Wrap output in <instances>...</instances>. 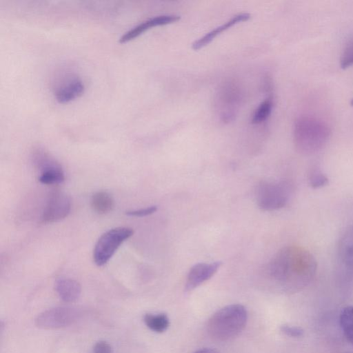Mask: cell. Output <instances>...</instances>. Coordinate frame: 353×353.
<instances>
[{
	"label": "cell",
	"mask_w": 353,
	"mask_h": 353,
	"mask_svg": "<svg viewBox=\"0 0 353 353\" xmlns=\"http://www.w3.org/2000/svg\"><path fill=\"white\" fill-rule=\"evenodd\" d=\"M317 263L313 254L304 248L290 245L281 248L268 265L270 278L287 292L303 290L314 279Z\"/></svg>",
	"instance_id": "obj_1"
},
{
	"label": "cell",
	"mask_w": 353,
	"mask_h": 353,
	"mask_svg": "<svg viewBox=\"0 0 353 353\" xmlns=\"http://www.w3.org/2000/svg\"><path fill=\"white\" fill-rule=\"evenodd\" d=\"M248 321L246 308L241 304H232L216 311L208 320L207 330L215 340L226 341L238 336Z\"/></svg>",
	"instance_id": "obj_2"
},
{
	"label": "cell",
	"mask_w": 353,
	"mask_h": 353,
	"mask_svg": "<svg viewBox=\"0 0 353 353\" xmlns=\"http://www.w3.org/2000/svg\"><path fill=\"white\" fill-rule=\"evenodd\" d=\"M316 121L302 119L297 121L295 130V144L305 154L319 150L326 143L328 132Z\"/></svg>",
	"instance_id": "obj_3"
},
{
	"label": "cell",
	"mask_w": 353,
	"mask_h": 353,
	"mask_svg": "<svg viewBox=\"0 0 353 353\" xmlns=\"http://www.w3.org/2000/svg\"><path fill=\"white\" fill-rule=\"evenodd\" d=\"M291 192V185L287 181H262L256 189V202L263 210H278L287 204Z\"/></svg>",
	"instance_id": "obj_4"
},
{
	"label": "cell",
	"mask_w": 353,
	"mask_h": 353,
	"mask_svg": "<svg viewBox=\"0 0 353 353\" xmlns=\"http://www.w3.org/2000/svg\"><path fill=\"white\" fill-rule=\"evenodd\" d=\"M133 230L118 227L104 232L98 239L93 252V259L98 266L105 265L118 248L133 234Z\"/></svg>",
	"instance_id": "obj_5"
},
{
	"label": "cell",
	"mask_w": 353,
	"mask_h": 353,
	"mask_svg": "<svg viewBox=\"0 0 353 353\" xmlns=\"http://www.w3.org/2000/svg\"><path fill=\"white\" fill-rule=\"evenodd\" d=\"M80 314L78 310L68 306L50 308L40 313L35 319V325L41 329L54 330L74 323Z\"/></svg>",
	"instance_id": "obj_6"
},
{
	"label": "cell",
	"mask_w": 353,
	"mask_h": 353,
	"mask_svg": "<svg viewBox=\"0 0 353 353\" xmlns=\"http://www.w3.org/2000/svg\"><path fill=\"white\" fill-rule=\"evenodd\" d=\"M33 162L40 171L39 180L46 185L59 184L64 179L61 165L41 149H37L32 155Z\"/></svg>",
	"instance_id": "obj_7"
},
{
	"label": "cell",
	"mask_w": 353,
	"mask_h": 353,
	"mask_svg": "<svg viewBox=\"0 0 353 353\" xmlns=\"http://www.w3.org/2000/svg\"><path fill=\"white\" fill-rule=\"evenodd\" d=\"M71 208V199L63 192L55 191L49 196L42 213L43 223L57 222L68 216Z\"/></svg>",
	"instance_id": "obj_8"
},
{
	"label": "cell",
	"mask_w": 353,
	"mask_h": 353,
	"mask_svg": "<svg viewBox=\"0 0 353 353\" xmlns=\"http://www.w3.org/2000/svg\"><path fill=\"white\" fill-rule=\"evenodd\" d=\"M221 263H199L193 265L187 276L185 289L192 291L203 283L209 280L217 272Z\"/></svg>",
	"instance_id": "obj_9"
},
{
	"label": "cell",
	"mask_w": 353,
	"mask_h": 353,
	"mask_svg": "<svg viewBox=\"0 0 353 353\" xmlns=\"http://www.w3.org/2000/svg\"><path fill=\"white\" fill-rule=\"evenodd\" d=\"M180 17L174 14H165L156 16L134 26L125 32L119 39V42L123 43L128 42L143 33L150 28L163 26L178 21Z\"/></svg>",
	"instance_id": "obj_10"
},
{
	"label": "cell",
	"mask_w": 353,
	"mask_h": 353,
	"mask_svg": "<svg viewBox=\"0 0 353 353\" xmlns=\"http://www.w3.org/2000/svg\"><path fill=\"white\" fill-rule=\"evenodd\" d=\"M85 89L81 80L73 78L59 86L55 91L56 100L61 103L70 102L81 96Z\"/></svg>",
	"instance_id": "obj_11"
},
{
	"label": "cell",
	"mask_w": 353,
	"mask_h": 353,
	"mask_svg": "<svg viewBox=\"0 0 353 353\" xmlns=\"http://www.w3.org/2000/svg\"><path fill=\"white\" fill-rule=\"evenodd\" d=\"M250 14L246 12L241 13L234 16L230 20L228 21L221 26L216 27L210 32H208L203 37L195 41L192 43V49L194 50H198L203 48L204 46L210 43L217 35L220 34L221 32H222L223 31L228 30L230 27L233 26L234 25L239 22L248 21L250 19Z\"/></svg>",
	"instance_id": "obj_12"
},
{
	"label": "cell",
	"mask_w": 353,
	"mask_h": 353,
	"mask_svg": "<svg viewBox=\"0 0 353 353\" xmlns=\"http://www.w3.org/2000/svg\"><path fill=\"white\" fill-rule=\"evenodd\" d=\"M54 287L60 299L67 303L76 301L81 293V285L72 279H60L56 281Z\"/></svg>",
	"instance_id": "obj_13"
},
{
	"label": "cell",
	"mask_w": 353,
	"mask_h": 353,
	"mask_svg": "<svg viewBox=\"0 0 353 353\" xmlns=\"http://www.w3.org/2000/svg\"><path fill=\"white\" fill-rule=\"evenodd\" d=\"M338 254L347 268L353 269V226L345 230L339 240Z\"/></svg>",
	"instance_id": "obj_14"
},
{
	"label": "cell",
	"mask_w": 353,
	"mask_h": 353,
	"mask_svg": "<svg viewBox=\"0 0 353 353\" xmlns=\"http://www.w3.org/2000/svg\"><path fill=\"white\" fill-rule=\"evenodd\" d=\"M92 210L99 214L111 212L114 205L112 196L107 192L99 191L92 194L90 200Z\"/></svg>",
	"instance_id": "obj_15"
},
{
	"label": "cell",
	"mask_w": 353,
	"mask_h": 353,
	"mask_svg": "<svg viewBox=\"0 0 353 353\" xmlns=\"http://www.w3.org/2000/svg\"><path fill=\"white\" fill-rule=\"evenodd\" d=\"M339 323L345 338L353 345V305L345 306L341 310Z\"/></svg>",
	"instance_id": "obj_16"
},
{
	"label": "cell",
	"mask_w": 353,
	"mask_h": 353,
	"mask_svg": "<svg viewBox=\"0 0 353 353\" xmlns=\"http://www.w3.org/2000/svg\"><path fill=\"white\" fill-rule=\"evenodd\" d=\"M143 321L150 330L157 333L165 332L170 325L168 316L163 313L146 314L143 317Z\"/></svg>",
	"instance_id": "obj_17"
},
{
	"label": "cell",
	"mask_w": 353,
	"mask_h": 353,
	"mask_svg": "<svg viewBox=\"0 0 353 353\" xmlns=\"http://www.w3.org/2000/svg\"><path fill=\"white\" fill-rule=\"evenodd\" d=\"M272 107L273 103L270 99H266L263 101L254 112L252 123L259 124L265 121L270 116Z\"/></svg>",
	"instance_id": "obj_18"
},
{
	"label": "cell",
	"mask_w": 353,
	"mask_h": 353,
	"mask_svg": "<svg viewBox=\"0 0 353 353\" xmlns=\"http://www.w3.org/2000/svg\"><path fill=\"white\" fill-rule=\"evenodd\" d=\"M308 181L310 186L313 188H322L329 183L327 176L317 168H313L310 171Z\"/></svg>",
	"instance_id": "obj_19"
},
{
	"label": "cell",
	"mask_w": 353,
	"mask_h": 353,
	"mask_svg": "<svg viewBox=\"0 0 353 353\" xmlns=\"http://www.w3.org/2000/svg\"><path fill=\"white\" fill-rule=\"evenodd\" d=\"M340 63L342 68H347L353 65V37L345 44Z\"/></svg>",
	"instance_id": "obj_20"
},
{
	"label": "cell",
	"mask_w": 353,
	"mask_h": 353,
	"mask_svg": "<svg viewBox=\"0 0 353 353\" xmlns=\"http://www.w3.org/2000/svg\"><path fill=\"white\" fill-rule=\"evenodd\" d=\"M280 330L283 334L291 338L298 339L304 335V330L296 325H282Z\"/></svg>",
	"instance_id": "obj_21"
},
{
	"label": "cell",
	"mask_w": 353,
	"mask_h": 353,
	"mask_svg": "<svg viewBox=\"0 0 353 353\" xmlns=\"http://www.w3.org/2000/svg\"><path fill=\"white\" fill-rule=\"evenodd\" d=\"M157 210V207L155 205L150 206L145 208H142L137 210L128 211L125 214L130 216L142 217L148 215H150L155 212Z\"/></svg>",
	"instance_id": "obj_22"
},
{
	"label": "cell",
	"mask_w": 353,
	"mask_h": 353,
	"mask_svg": "<svg viewBox=\"0 0 353 353\" xmlns=\"http://www.w3.org/2000/svg\"><path fill=\"white\" fill-rule=\"evenodd\" d=\"M93 353H113L111 345L104 341L97 342L93 347Z\"/></svg>",
	"instance_id": "obj_23"
},
{
	"label": "cell",
	"mask_w": 353,
	"mask_h": 353,
	"mask_svg": "<svg viewBox=\"0 0 353 353\" xmlns=\"http://www.w3.org/2000/svg\"><path fill=\"white\" fill-rule=\"evenodd\" d=\"M194 353H221L216 349L210 347H203L195 351Z\"/></svg>",
	"instance_id": "obj_24"
},
{
	"label": "cell",
	"mask_w": 353,
	"mask_h": 353,
	"mask_svg": "<svg viewBox=\"0 0 353 353\" xmlns=\"http://www.w3.org/2000/svg\"><path fill=\"white\" fill-rule=\"evenodd\" d=\"M350 103H351V105L353 106V99L351 100Z\"/></svg>",
	"instance_id": "obj_25"
}]
</instances>
